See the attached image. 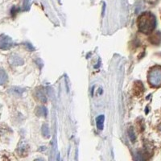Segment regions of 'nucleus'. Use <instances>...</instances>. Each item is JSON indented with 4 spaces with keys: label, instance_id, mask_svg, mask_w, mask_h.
<instances>
[{
    "label": "nucleus",
    "instance_id": "obj_5",
    "mask_svg": "<svg viewBox=\"0 0 161 161\" xmlns=\"http://www.w3.org/2000/svg\"><path fill=\"white\" fill-rule=\"evenodd\" d=\"M7 82V75L4 70H0V85H4Z\"/></svg>",
    "mask_w": 161,
    "mask_h": 161
},
{
    "label": "nucleus",
    "instance_id": "obj_6",
    "mask_svg": "<svg viewBox=\"0 0 161 161\" xmlns=\"http://www.w3.org/2000/svg\"><path fill=\"white\" fill-rule=\"evenodd\" d=\"M10 61L14 65H21L23 64V60L19 57H18V56H13V57H11Z\"/></svg>",
    "mask_w": 161,
    "mask_h": 161
},
{
    "label": "nucleus",
    "instance_id": "obj_1",
    "mask_svg": "<svg viewBox=\"0 0 161 161\" xmlns=\"http://www.w3.org/2000/svg\"><path fill=\"white\" fill-rule=\"evenodd\" d=\"M155 27V18L150 13H145L139 19V28L144 33H149Z\"/></svg>",
    "mask_w": 161,
    "mask_h": 161
},
{
    "label": "nucleus",
    "instance_id": "obj_3",
    "mask_svg": "<svg viewBox=\"0 0 161 161\" xmlns=\"http://www.w3.org/2000/svg\"><path fill=\"white\" fill-rule=\"evenodd\" d=\"M13 41L10 37L5 35H2L0 36V48L3 50H6L12 47Z\"/></svg>",
    "mask_w": 161,
    "mask_h": 161
},
{
    "label": "nucleus",
    "instance_id": "obj_7",
    "mask_svg": "<svg viewBox=\"0 0 161 161\" xmlns=\"http://www.w3.org/2000/svg\"><path fill=\"white\" fill-rule=\"evenodd\" d=\"M42 132H43L44 135L45 137H48L49 131H48V128L47 125H44L43 127H42Z\"/></svg>",
    "mask_w": 161,
    "mask_h": 161
},
{
    "label": "nucleus",
    "instance_id": "obj_8",
    "mask_svg": "<svg viewBox=\"0 0 161 161\" xmlns=\"http://www.w3.org/2000/svg\"><path fill=\"white\" fill-rule=\"evenodd\" d=\"M160 130H161V127H160Z\"/></svg>",
    "mask_w": 161,
    "mask_h": 161
},
{
    "label": "nucleus",
    "instance_id": "obj_2",
    "mask_svg": "<svg viewBox=\"0 0 161 161\" xmlns=\"http://www.w3.org/2000/svg\"><path fill=\"white\" fill-rule=\"evenodd\" d=\"M149 82L154 87L161 86V68L160 67H155L149 73L148 75Z\"/></svg>",
    "mask_w": 161,
    "mask_h": 161
},
{
    "label": "nucleus",
    "instance_id": "obj_4",
    "mask_svg": "<svg viewBox=\"0 0 161 161\" xmlns=\"http://www.w3.org/2000/svg\"><path fill=\"white\" fill-rule=\"evenodd\" d=\"M104 119H105L104 115H100L96 118V124L98 128V130H101L102 131L103 129V126H104Z\"/></svg>",
    "mask_w": 161,
    "mask_h": 161
}]
</instances>
